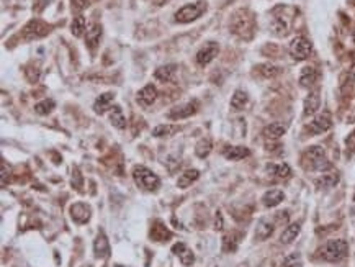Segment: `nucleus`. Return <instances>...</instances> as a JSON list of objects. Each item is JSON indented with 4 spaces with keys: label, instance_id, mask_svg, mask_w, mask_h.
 Masks as SVG:
<instances>
[{
    "label": "nucleus",
    "instance_id": "obj_1",
    "mask_svg": "<svg viewBox=\"0 0 355 267\" xmlns=\"http://www.w3.org/2000/svg\"><path fill=\"white\" fill-rule=\"evenodd\" d=\"M303 161L305 164L310 166V169L317 171V172H324L331 169V162L326 157L324 149L321 146H311L306 149V153L303 154Z\"/></svg>",
    "mask_w": 355,
    "mask_h": 267
},
{
    "label": "nucleus",
    "instance_id": "obj_2",
    "mask_svg": "<svg viewBox=\"0 0 355 267\" xmlns=\"http://www.w3.org/2000/svg\"><path fill=\"white\" fill-rule=\"evenodd\" d=\"M231 30L242 38H251L252 30H254V17L247 10H239L232 15Z\"/></svg>",
    "mask_w": 355,
    "mask_h": 267
},
{
    "label": "nucleus",
    "instance_id": "obj_3",
    "mask_svg": "<svg viewBox=\"0 0 355 267\" xmlns=\"http://www.w3.org/2000/svg\"><path fill=\"white\" fill-rule=\"evenodd\" d=\"M133 179H134V184L138 187H141L144 190H156L159 185H161V179L154 174L152 171H149L147 167L144 166H136L133 169Z\"/></svg>",
    "mask_w": 355,
    "mask_h": 267
},
{
    "label": "nucleus",
    "instance_id": "obj_4",
    "mask_svg": "<svg viewBox=\"0 0 355 267\" xmlns=\"http://www.w3.org/2000/svg\"><path fill=\"white\" fill-rule=\"evenodd\" d=\"M349 252V245L345 240H331L326 243L324 249H322V257L329 262H339L345 259Z\"/></svg>",
    "mask_w": 355,
    "mask_h": 267
},
{
    "label": "nucleus",
    "instance_id": "obj_5",
    "mask_svg": "<svg viewBox=\"0 0 355 267\" xmlns=\"http://www.w3.org/2000/svg\"><path fill=\"white\" fill-rule=\"evenodd\" d=\"M205 12H207V3L202 2V0H200V2H195V3H188V5H184L175 13V22L190 23L202 17Z\"/></svg>",
    "mask_w": 355,
    "mask_h": 267
},
{
    "label": "nucleus",
    "instance_id": "obj_6",
    "mask_svg": "<svg viewBox=\"0 0 355 267\" xmlns=\"http://www.w3.org/2000/svg\"><path fill=\"white\" fill-rule=\"evenodd\" d=\"M51 26L48 23L38 20V18H35V20H30L28 22V25L23 28V38L26 41H33V40H38V38H43L49 33Z\"/></svg>",
    "mask_w": 355,
    "mask_h": 267
},
{
    "label": "nucleus",
    "instance_id": "obj_7",
    "mask_svg": "<svg viewBox=\"0 0 355 267\" xmlns=\"http://www.w3.org/2000/svg\"><path fill=\"white\" fill-rule=\"evenodd\" d=\"M311 51H313L311 41L305 38V36H296V38H293V41L290 43V54H292L296 61H305L306 58H310Z\"/></svg>",
    "mask_w": 355,
    "mask_h": 267
},
{
    "label": "nucleus",
    "instance_id": "obj_8",
    "mask_svg": "<svg viewBox=\"0 0 355 267\" xmlns=\"http://www.w3.org/2000/svg\"><path fill=\"white\" fill-rule=\"evenodd\" d=\"M218 53H219L218 43H214V41H209V43H207L202 49L198 51L197 56H195V59H197V64L198 66H207V64L211 63L214 58H216Z\"/></svg>",
    "mask_w": 355,
    "mask_h": 267
},
{
    "label": "nucleus",
    "instance_id": "obj_9",
    "mask_svg": "<svg viewBox=\"0 0 355 267\" xmlns=\"http://www.w3.org/2000/svg\"><path fill=\"white\" fill-rule=\"evenodd\" d=\"M331 126H333L331 113H328V111H322V113H319L314 120L311 121L310 126H308V130H310L313 134H321V133H326L328 130H331Z\"/></svg>",
    "mask_w": 355,
    "mask_h": 267
},
{
    "label": "nucleus",
    "instance_id": "obj_10",
    "mask_svg": "<svg viewBox=\"0 0 355 267\" xmlns=\"http://www.w3.org/2000/svg\"><path fill=\"white\" fill-rule=\"evenodd\" d=\"M198 110V102L197 100H191L188 104H184L180 107H175V109H172L169 111V118L172 120H184V118H188V116L195 115Z\"/></svg>",
    "mask_w": 355,
    "mask_h": 267
},
{
    "label": "nucleus",
    "instance_id": "obj_11",
    "mask_svg": "<svg viewBox=\"0 0 355 267\" xmlns=\"http://www.w3.org/2000/svg\"><path fill=\"white\" fill-rule=\"evenodd\" d=\"M71 217L77 224H84L90 220V207L87 203H74L71 207Z\"/></svg>",
    "mask_w": 355,
    "mask_h": 267
},
{
    "label": "nucleus",
    "instance_id": "obj_12",
    "mask_svg": "<svg viewBox=\"0 0 355 267\" xmlns=\"http://www.w3.org/2000/svg\"><path fill=\"white\" fill-rule=\"evenodd\" d=\"M156 97H157L156 87H154L152 84H147L146 87H143L141 90L138 92L136 100H138V104L141 107H149V105H152L154 102H156Z\"/></svg>",
    "mask_w": 355,
    "mask_h": 267
},
{
    "label": "nucleus",
    "instance_id": "obj_13",
    "mask_svg": "<svg viewBox=\"0 0 355 267\" xmlns=\"http://www.w3.org/2000/svg\"><path fill=\"white\" fill-rule=\"evenodd\" d=\"M273 229H275V224L270 222L269 218H262L259 223H257L255 238H257V240H260V241L269 240V238L273 235Z\"/></svg>",
    "mask_w": 355,
    "mask_h": 267
},
{
    "label": "nucleus",
    "instance_id": "obj_14",
    "mask_svg": "<svg viewBox=\"0 0 355 267\" xmlns=\"http://www.w3.org/2000/svg\"><path fill=\"white\" fill-rule=\"evenodd\" d=\"M172 252H174L175 256L180 257V261H182V264H184V266H191V264H193L195 256H193V252H191L188 247H187L185 243H177V245H174V246H172Z\"/></svg>",
    "mask_w": 355,
    "mask_h": 267
},
{
    "label": "nucleus",
    "instance_id": "obj_15",
    "mask_svg": "<svg viewBox=\"0 0 355 267\" xmlns=\"http://www.w3.org/2000/svg\"><path fill=\"white\" fill-rule=\"evenodd\" d=\"M223 154L228 161H241V159L251 156V151L246 146H228L223 151Z\"/></svg>",
    "mask_w": 355,
    "mask_h": 267
},
{
    "label": "nucleus",
    "instance_id": "obj_16",
    "mask_svg": "<svg viewBox=\"0 0 355 267\" xmlns=\"http://www.w3.org/2000/svg\"><path fill=\"white\" fill-rule=\"evenodd\" d=\"M93 252H95V256L100 257V259H105V257L110 256V243L104 233H100V235L97 236L95 243H93Z\"/></svg>",
    "mask_w": 355,
    "mask_h": 267
},
{
    "label": "nucleus",
    "instance_id": "obj_17",
    "mask_svg": "<svg viewBox=\"0 0 355 267\" xmlns=\"http://www.w3.org/2000/svg\"><path fill=\"white\" fill-rule=\"evenodd\" d=\"M321 105V97H319V92L317 90H313L308 93V97L305 98V115L306 116H311L314 115L317 109H319Z\"/></svg>",
    "mask_w": 355,
    "mask_h": 267
},
{
    "label": "nucleus",
    "instance_id": "obj_18",
    "mask_svg": "<svg viewBox=\"0 0 355 267\" xmlns=\"http://www.w3.org/2000/svg\"><path fill=\"white\" fill-rule=\"evenodd\" d=\"M285 200V194L282 190H278V189H272V190H269V192H265L264 197H262V202L265 207H269V208H273V207H277V205H280Z\"/></svg>",
    "mask_w": 355,
    "mask_h": 267
},
{
    "label": "nucleus",
    "instance_id": "obj_19",
    "mask_svg": "<svg viewBox=\"0 0 355 267\" xmlns=\"http://www.w3.org/2000/svg\"><path fill=\"white\" fill-rule=\"evenodd\" d=\"M100 38H102V26L99 25V23H93V25H90V28L87 30L85 44L90 49H95L100 43Z\"/></svg>",
    "mask_w": 355,
    "mask_h": 267
},
{
    "label": "nucleus",
    "instance_id": "obj_20",
    "mask_svg": "<svg viewBox=\"0 0 355 267\" xmlns=\"http://www.w3.org/2000/svg\"><path fill=\"white\" fill-rule=\"evenodd\" d=\"M317 81V71L313 66H306L300 72V86L301 87H313Z\"/></svg>",
    "mask_w": 355,
    "mask_h": 267
},
{
    "label": "nucleus",
    "instance_id": "obj_21",
    "mask_svg": "<svg viewBox=\"0 0 355 267\" xmlns=\"http://www.w3.org/2000/svg\"><path fill=\"white\" fill-rule=\"evenodd\" d=\"M113 98H115V93H111V92L102 93V95L95 100V104H93V110H95V113H100V115L105 113V111L110 109Z\"/></svg>",
    "mask_w": 355,
    "mask_h": 267
},
{
    "label": "nucleus",
    "instance_id": "obj_22",
    "mask_svg": "<svg viewBox=\"0 0 355 267\" xmlns=\"http://www.w3.org/2000/svg\"><path fill=\"white\" fill-rule=\"evenodd\" d=\"M177 71V66L175 64H167V66H161V67L156 69L154 72V77L161 82H170L174 79V74Z\"/></svg>",
    "mask_w": 355,
    "mask_h": 267
},
{
    "label": "nucleus",
    "instance_id": "obj_23",
    "mask_svg": "<svg viewBox=\"0 0 355 267\" xmlns=\"http://www.w3.org/2000/svg\"><path fill=\"white\" fill-rule=\"evenodd\" d=\"M287 131V126L283 123H270L264 128V136L267 139H278L282 138Z\"/></svg>",
    "mask_w": 355,
    "mask_h": 267
},
{
    "label": "nucleus",
    "instance_id": "obj_24",
    "mask_svg": "<svg viewBox=\"0 0 355 267\" xmlns=\"http://www.w3.org/2000/svg\"><path fill=\"white\" fill-rule=\"evenodd\" d=\"M300 223H292V224H288L287 228L283 229V233H282V236H280V241L283 243V245H290V243H293L296 240V236L300 235Z\"/></svg>",
    "mask_w": 355,
    "mask_h": 267
},
{
    "label": "nucleus",
    "instance_id": "obj_25",
    "mask_svg": "<svg viewBox=\"0 0 355 267\" xmlns=\"http://www.w3.org/2000/svg\"><path fill=\"white\" fill-rule=\"evenodd\" d=\"M170 236H172V233L167 229L166 224L161 223V222H156L154 223V226L151 228V238L156 241H167Z\"/></svg>",
    "mask_w": 355,
    "mask_h": 267
},
{
    "label": "nucleus",
    "instance_id": "obj_26",
    "mask_svg": "<svg viewBox=\"0 0 355 267\" xmlns=\"http://www.w3.org/2000/svg\"><path fill=\"white\" fill-rule=\"evenodd\" d=\"M198 177H200V171L188 169V171H185L184 174H180L179 180H177V185H179L180 189H187V187H190L195 180H198Z\"/></svg>",
    "mask_w": 355,
    "mask_h": 267
},
{
    "label": "nucleus",
    "instance_id": "obj_27",
    "mask_svg": "<svg viewBox=\"0 0 355 267\" xmlns=\"http://www.w3.org/2000/svg\"><path fill=\"white\" fill-rule=\"evenodd\" d=\"M110 121H111V125H113L115 128H118V130L126 128V118H125L123 110H121L120 105H115L113 109H111V111H110Z\"/></svg>",
    "mask_w": 355,
    "mask_h": 267
},
{
    "label": "nucleus",
    "instance_id": "obj_28",
    "mask_svg": "<svg viewBox=\"0 0 355 267\" xmlns=\"http://www.w3.org/2000/svg\"><path fill=\"white\" fill-rule=\"evenodd\" d=\"M267 171L272 172V174H275L277 177H280V179H287V177H290V174H292V167L285 162L283 164H269Z\"/></svg>",
    "mask_w": 355,
    "mask_h": 267
},
{
    "label": "nucleus",
    "instance_id": "obj_29",
    "mask_svg": "<svg viewBox=\"0 0 355 267\" xmlns=\"http://www.w3.org/2000/svg\"><path fill=\"white\" fill-rule=\"evenodd\" d=\"M247 100H249V97H247V93L244 90H236L234 95L231 97V107H232V110H242L246 107Z\"/></svg>",
    "mask_w": 355,
    "mask_h": 267
},
{
    "label": "nucleus",
    "instance_id": "obj_30",
    "mask_svg": "<svg viewBox=\"0 0 355 267\" xmlns=\"http://www.w3.org/2000/svg\"><path fill=\"white\" fill-rule=\"evenodd\" d=\"M211 149H213L211 139H209V138H203V139H200V141H198L197 148H195V153H197V156H198V157L205 159V157H208V156H209Z\"/></svg>",
    "mask_w": 355,
    "mask_h": 267
},
{
    "label": "nucleus",
    "instance_id": "obj_31",
    "mask_svg": "<svg viewBox=\"0 0 355 267\" xmlns=\"http://www.w3.org/2000/svg\"><path fill=\"white\" fill-rule=\"evenodd\" d=\"M339 182V174H322L321 177L316 179V185L322 187V189H329V187H334Z\"/></svg>",
    "mask_w": 355,
    "mask_h": 267
},
{
    "label": "nucleus",
    "instance_id": "obj_32",
    "mask_svg": "<svg viewBox=\"0 0 355 267\" xmlns=\"http://www.w3.org/2000/svg\"><path fill=\"white\" fill-rule=\"evenodd\" d=\"M54 107H56L54 100H51V98H44L43 102H38V104L35 105V111L38 115H48L53 111Z\"/></svg>",
    "mask_w": 355,
    "mask_h": 267
},
{
    "label": "nucleus",
    "instance_id": "obj_33",
    "mask_svg": "<svg viewBox=\"0 0 355 267\" xmlns=\"http://www.w3.org/2000/svg\"><path fill=\"white\" fill-rule=\"evenodd\" d=\"M71 31H72V35L74 36H82V33L85 31V18H84L82 15H79L76 17L72 20V25H71Z\"/></svg>",
    "mask_w": 355,
    "mask_h": 267
},
{
    "label": "nucleus",
    "instance_id": "obj_34",
    "mask_svg": "<svg viewBox=\"0 0 355 267\" xmlns=\"http://www.w3.org/2000/svg\"><path fill=\"white\" fill-rule=\"evenodd\" d=\"M259 71H260V74H262L264 77H275V76H278V74H280V69L277 67V66L270 64V63L260 64Z\"/></svg>",
    "mask_w": 355,
    "mask_h": 267
},
{
    "label": "nucleus",
    "instance_id": "obj_35",
    "mask_svg": "<svg viewBox=\"0 0 355 267\" xmlns=\"http://www.w3.org/2000/svg\"><path fill=\"white\" fill-rule=\"evenodd\" d=\"M175 130H177L175 126H170V125H159L152 130V134L156 138H161V136H167V134H170Z\"/></svg>",
    "mask_w": 355,
    "mask_h": 267
},
{
    "label": "nucleus",
    "instance_id": "obj_36",
    "mask_svg": "<svg viewBox=\"0 0 355 267\" xmlns=\"http://www.w3.org/2000/svg\"><path fill=\"white\" fill-rule=\"evenodd\" d=\"M301 261H300V254H290L283 262V267H300Z\"/></svg>",
    "mask_w": 355,
    "mask_h": 267
},
{
    "label": "nucleus",
    "instance_id": "obj_37",
    "mask_svg": "<svg viewBox=\"0 0 355 267\" xmlns=\"http://www.w3.org/2000/svg\"><path fill=\"white\" fill-rule=\"evenodd\" d=\"M236 247H237V241H234V236H224V240H223L224 251H234Z\"/></svg>",
    "mask_w": 355,
    "mask_h": 267
},
{
    "label": "nucleus",
    "instance_id": "obj_38",
    "mask_svg": "<svg viewBox=\"0 0 355 267\" xmlns=\"http://www.w3.org/2000/svg\"><path fill=\"white\" fill-rule=\"evenodd\" d=\"M72 7H76L77 10H84V8L88 7V0H71Z\"/></svg>",
    "mask_w": 355,
    "mask_h": 267
},
{
    "label": "nucleus",
    "instance_id": "obj_39",
    "mask_svg": "<svg viewBox=\"0 0 355 267\" xmlns=\"http://www.w3.org/2000/svg\"><path fill=\"white\" fill-rule=\"evenodd\" d=\"M2 185H7V166L2 162Z\"/></svg>",
    "mask_w": 355,
    "mask_h": 267
},
{
    "label": "nucleus",
    "instance_id": "obj_40",
    "mask_svg": "<svg viewBox=\"0 0 355 267\" xmlns=\"http://www.w3.org/2000/svg\"><path fill=\"white\" fill-rule=\"evenodd\" d=\"M354 41H355V31H354Z\"/></svg>",
    "mask_w": 355,
    "mask_h": 267
},
{
    "label": "nucleus",
    "instance_id": "obj_41",
    "mask_svg": "<svg viewBox=\"0 0 355 267\" xmlns=\"http://www.w3.org/2000/svg\"><path fill=\"white\" fill-rule=\"evenodd\" d=\"M354 200H355V195H354Z\"/></svg>",
    "mask_w": 355,
    "mask_h": 267
}]
</instances>
